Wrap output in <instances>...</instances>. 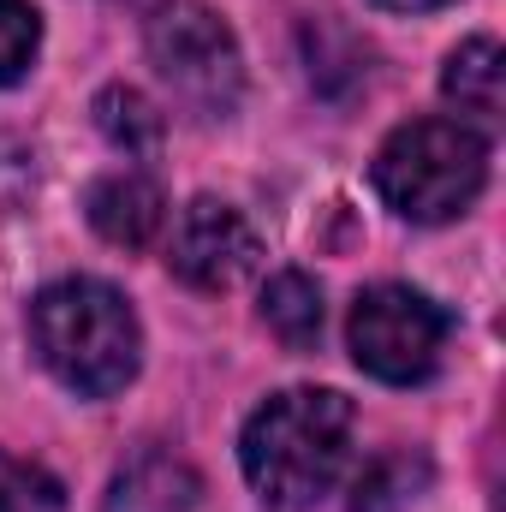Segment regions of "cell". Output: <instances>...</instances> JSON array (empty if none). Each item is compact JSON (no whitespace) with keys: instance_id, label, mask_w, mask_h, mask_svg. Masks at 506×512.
I'll list each match as a JSON object with an SVG mask.
<instances>
[{"instance_id":"cell-1","label":"cell","mask_w":506,"mask_h":512,"mask_svg":"<svg viewBox=\"0 0 506 512\" xmlns=\"http://www.w3.org/2000/svg\"><path fill=\"white\" fill-rule=\"evenodd\" d=\"M352 459V399L334 387H286L256 405L239 435V465L274 512L316 507Z\"/></svg>"},{"instance_id":"cell-2","label":"cell","mask_w":506,"mask_h":512,"mask_svg":"<svg viewBox=\"0 0 506 512\" xmlns=\"http://www.w3.org/2000/svg\"><path fill=\"white\" fill-rule=\"evenodd\" d=\"M30 346L42 370L78 399H114L143 364V328L120 286L108 280H54L30 298Z\"/></svg>"},{"instance_id":"cell-3","label":"cell","mask_w":506,"mask_h":512,"mask_svg":"<svg viewBox=\"0 0 506 512\" xmlns=\"http://www.w3.org/2000/svg\"><path fill=\"white\" fill-rule=\"evenodd\" d=\"M370 179L399 221L441 227L489 185V137L465 120H411L376 149Z\"/></svg>"},{"instance_id":"cell-4","label":"cell","mask_w":506,"mask_h":512,"mask_svg":"<svg viewBox=\"0 0 506 512\" xmlns=\"http://www.w3.org/2000/svg\"><path fill=\"white\" fill-rule=\"evenodd\" d=\"M149 66L197 120H227L239 108V36L197 0H167L161 12H149Z\"/></svg>"},{"instance_id":"cell-5","label":"cell","mask_w":506,"mask_h":512,"mask_svg":"<svg viewBox=\"0 0 506 512\" xmlns=\"http://www.w3.org/2000/svg\"><path fill=\"white\" fill-rule=\"evenodd\" d=\"M447 334H453V316H447L429 292L399 286V280L370 286V292L352 304V322H346V346H352L358 370L376 376V382H387V387L429 382L435 364H441Z\"/></svg>"},{"instance_id":"cell-6","label":"cell","mask_w":506,"mask_h":512,"mask_svg":"<svg viewBox=\"0 0 506 512\" xmlns=\"http://www.w3.org/2000/svg\"><path fill=\"white\" fill-rule=\"evenodd\" d=\"M256 262H262V239H256V227L233 203L197 197V203L179 209L173 245H167V268L185 286H197V292H233L239 280L256 274Z\"/></svg>"},{"instance_id":"cell-7","label":"cell","mask_w":506,"mask_h":512,"mask_svg":"<svg viewBox=\"0 0 506 512\" xmlns=\"http://www.w3.org/2000/svg\"><path fill=\"white\" fill-rule=\"evenodd\" d=\"M84 215H90V227H96L108 245L143 251V245L161 233V221H167V197H161V185H155L149 173L120 167V173H102V179L90 185Z\"/></svg>"},{"instance_id":"cell-8","label":"cell","mask_w":506,"mask_h":512,"mask_svg":"<svg viewBox=\"0 0 506 512\" xmlns=\"http://www.w3.org/2000/svg\"><path fill=\"white\" fill-rule=\"evenodd\" d=\"M203 495V477L173 459V453H137L126 471L114 477L102 512H191Z\"/></svg>"},{"instance_id":"cell-9","label":"cell","mask_w":506,"mask_h":512,"mask_svg":"<svg viewBox=\"0 0 506 512\" xmlns=\"http://www.w3.org/2000/svg\"><path fill=\"white\" fill-rule=\"evenodd\" d=\"M441 96L459 108V114H477V120H501V42L495 36H471L447 54V72H441Z\"/></svg>"},{"instance_id":"cell-10","label":"cell","mask_w":506,"mask_h":512,"mask_svg":"<svg viewBox=\"0 0 506 512\" xmlns=\"http://www.w3.org/2000/svg\"><path fill=\"white\" fill-rule=\"evenodd\" d=\"M262 322L286 352H310L322 340V292H316V280L298 274V268L274 274L268 292H262Z\"/></svg>"},{"instance_id":"cell-11","label":"cell","mask_w":506,"mask_h":512,"mask_svg":"<svg viewBox=\"0 0 506 512\" xmlns=\"http://www.w3.org/2000/svg\"><path fill=\"white\" fill-rule=\"evenodd\" d=\"M429 489V459L423 453H381L352 483V512H405Z\"/></svg>"},{"instance_id":"cell-12","label":"cell","mask_w":506,"mask_h":512,"mask_svg":"<svg viewBox=\"0 0 506 512\" xmlns=\"http://www.w3.org/2000/svg\"><path fill=\"white\" fill-rule=\"evenodd\" d=\"M96 126L102 137L114 143V149H126V155H155L161 149V114L149 108V96H137L126 84H114V90H102L96 96Z\"/></svg>"},{"instance_id":"cell-13","label":"cell","mask_w":506,"mask_h":512,"mask_svg":"<svg viewBox=\"0 0 506 512\" xmlns=\"http://www.w3.org/2000/svg\"><path fill=\"white\" fill-rule=\"evenodd\" d=\"M0 512H66V489L36 459L0 453Z\"/></svg>"},{"instance_id":"cell-14","label":"cell","mask_w":506,"mask_h":512,"mask_svg":"<svg viewBox=\"0 0 506 512\" xmlns=\"http://www.w3.org/2000/svg\"><path fill=\"white\" fill-rule=\"evenodd\" d=\"M36 48H42V12L30 0H0V90L36 66Z\"/></svg>"},{"instance_id":"cell-15","label":"cell","mask_w":506,"mask_h":512,"mask_svg":"<svg viewBox=\"0 0 506 512\" xmlns=\"http://www.w3.org/2000/svg\"><path fill=\"white\" fill-rule=\"evenodd\" d=\"M381 6H393V12H429V6H447V0H381Z\"/></svg>"},{"instance_id":"cell-16","label":"cell","mask_w":506,"mask_h":512,"mask_svg":"<svg viewBox=\"0 0 506 512\" xmlns=\"http://www.w3.org/2000/svg\"><path fill=\"white\" fill-rule=\"evenodd\" d=\"M120 6H131V12H161L167 0H120Z\"/></svg>"}]
</instances>
